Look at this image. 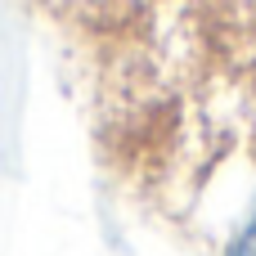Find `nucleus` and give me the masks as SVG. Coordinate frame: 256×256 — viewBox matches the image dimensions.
I'll use <instances>...</instances> for the list:
<instances>
[{
	"label": "nucleus",
	"mask_w": 256,
	"mask_h": 256,
	"mask_svg": "<svg viewBox=\"0 0 256 256\" xmlns=\"http://www.w3.org/2000/svg\"><path fill=\"white\" fill-rule=\"evenodd\" d=\"M225 256H256V207H252V216L243 220V230L234 234V243H230Z\"/></svg>",
	"instance_id": "obj_1"
}]
</instances>
